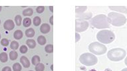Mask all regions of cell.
Returning <instances> with one entry per match:
<instances>
[{"instance_id":"obj_1","label":"cell","mask_w":127,"mask_h":71,"mask_svg":"<svg viewBox=\"0 0 127 71\" xmlns=\"http://www.w3.org/2000/svg\"><path fill=\"white\" fill-rule=\"evenodd\" d=\"M91 24L97 29H105L110 27V23L105 15H98L91 19Z\"/></svg>"},{"instance_id":"obj_2","label":"cell","mask_w":127,"mask_h":71,"mask_svg":"<svg viewBox=\"0 0 127 71\" xmlns=\"http://www.w3.org/2000/svg\"><path fill=\"white\" fill-rule=\"evenodd\" d=\"M108 19L110 24L114 26H121L127 23V18L121 13L111 12L108 14Z\"/></svg>"},{"instance_id":"obj_3","label":"cell","mask_w":127,"mask_h":71,"mask_svg":"<svg viewBox=\"0 0 127 71\" xmlns=\"http://www.w3.org/2000/svg\"><path fill=\"white\" fill-rule=\"evenodd\" d=\"M97 38L102 43L108 44L115 39V35L111 30H103L99 31L97 34Z\"/></svg>"},{"instance_id":"obj_4","label":"cell","mask_w":127,"mask_h":71,"mask_svg":"<svg viewBox=\"0 0 127 71\" xmlns=\"http://www.w3.org/2000/svg\"><path fill=\"white\" fill-rule=\"evenodd\" d=\"M127 55L126 51L122 48L112 49L107 53L108 58L114 62L120 61L125 57Z\"/></svg>"},{"instance_id":"obj_5","label":"cell","mask_w":127,"mask_h":71,"mask_svg":"<svg viewBox=\"0 0 127 71\" xmlns=\"http://www.w3.org/2000/svg\"><path fill=\"white\" fill-rule=\"evenodd\" d=\"M79 61L83 65L89 67L96 65L98 62V59L95 55L91 53H85L80 56Z\"/></svg>"},{"instance_id":"obj_6","label":"cell","mask_w":127,"mask_h":71,"mask_svg":"<svg viewBox=\"0 0 127 71\" xmlns=\"http://www.w3.org/2000/svg\"><path fill=\"white\" fill-rule=\"evenodd\" d=\"M88 50L95 55H101L107 52V48L99 42H93L88 45Z\"/></svg>"},{"instance_id":"obj_7","label":"cell","mask_w":127,"mask_h":71,"mask_svg":"<svg viewBox=\"0 0 127 71\" xmlns=\"http://www.w3.org/2000/svg\"><path fill=\"white\" fill-rule=\"evenodd\" d=\"M88 27V23L86 20L77 19L75 20V31L77 32H83L87 30Z\"/></svg>"},{"instance_id":"obj_8","label":"cell","mask_w":127,"mask_h":71,"mask_svg":"<svg viewBox=\"0 0 127 71\" xmlns=\"http://www.w3.org/2000/svg\"><path fill=\"white\" fill-rule=\"evenodd\" d=\"M109 9L112 11L117 12H120L121 13L127 14V8L124 6H109Z\"/></svg>"},{"instance_id":"obj_9","label":"cell","mask_w":127,"mask_h":71,"mask_svg":"<svg viewBox=\"0 0 127 71\" xmlns=\"http://www.w3.org/2000/svg\"><path fill=\"white\" fill-rule=\"evenodd\" d=\"M3 27L7 30H12L15 27V24L12 20H7L3 24Z\"/></svg>"},{"instance_id":"obj_10","label":"cell","mask_w":127,"mask_h":71,"mask_svg":"<svg viewBox=\"0 0 127 71\" xmlns=\"http://www.w3.org/2000/svg\"><path fill=\"white\" fill-rule=\"evenodd\" d=\"M92 16H93V14L92 13H83L81 15H76V17L78 18V19L81 20H89L92 19Z\"/></svg>"},{"instance_id":"obj_11","label":"cell","mask_w":127,"mask_h":71,"mask_svg":"<svg viewBox=\"0 0 127 71\" xmlns=\"http://www.w3.org/2000/svg\"><path fill=\"white\" fill-rule=\"evenodd\" d=\"M20 62L25 68H29L30 67V62L29 59L25 56H22L20 58Z\"/></svg>"},{"instance_id":"obj_12","label":"cell","mask_w":127,"mask_h":71,"mask_svg":"<svg viewBox=\"0 0 127 71\" xmlns=\"http://www.w3.org/2000/svg\"><path fill=\"white\" fill-rule=\"evenodd\" d=\"M50 26L47 23H44L40 27V31L42 34H47L50 31Z\"/></svg>"},{"instance_id":"obj_13","label":"cell","mask_w":127,"mask_h":71,"mask_svg":"<svg viewBox=\"0 0 127 71\" xmlns=\"http://www.w3.org/2000/svg\"><path fill=\"white\" fill-rule=\"evenodd\" d=\"M87 9V6H77L75 7V12H76V15H81L83 13H84L86 10Z\"/></svg>"},{"instance_id":"obj_14","label":"cell","mask_w":127,"mask_h":71,"mask_svg":"<svg viewBox=\"0 0 127 71\" xmlns=\"http://www.w3.org/2000/svg\"><path fill=\"white\" fill-rule=\"evenodd\" d=\"M23 34L22 32V31L21 30H16L14 34H13V37H14V38L15 39H20L22 38V37H23Z\"/></svg>"},{"instance_id":"obj_15","label":"cell","mask_w":127,"mask_h":71,"mask_svg":"<svg viewBox=\"0 0 127 71\" xmlns=\"http://www.w3.org/2000/svg\"><path fill=\"white\" fill-rule=\"evenodd\" d=\"M26 44L27 45V46L31 49H33L36 46V42L34 39H27L26 42Z\"/></svg>"},{"instance_id":"obj_16","label":"cell","mask_w":127,"mask_h":71,"mask_svg":"<svg viewBox=\"0 0 127 71\" xmlns=\"http://www.w3.org/2000/svg\"><path fill=\"white\" fill-rule=\"evenodd\" d=\"M8 60V56L5 52H2L0 53V61L1 63H6Z\"/></svg>"},{"instance_id":"obj_17","label":"cell","mask_w":127,"mask_h":71,"mask_svg":"<svg viewBox=\"0 0 127 71\" xmlns=\"http://www.w3.org/2000/svg\"><path fill=\"white\" fill-rule=\"evenodd\" d=\"M33 15V10L31 8H28L27 9H25L23 11V15L25 16H32Z\"/></svg>"},{"instance_id":"obj_18","label":"cell","mask_w":127,"mask_h":71,"mask_svg":"<svg viewBox=\"0 0 127 71\" xmlns=\"http://www.w3.org/2000/svg\"><path fill=\"white\" fill-rule=\"evenodd\" d=\"M35 30L33 28H29L25 31V35L27 38H33L35 36Z\"/></svg>"},{"instance_id":"obj_19","label":"cell","mask_w":127,"mask_h":71,"mask_svg":"<svg viewBox=\"0 0 127 71\" xmlns=\"http://www.w3.org/2000/svg\"><path fill=\"white\" fill-rule=\"evenodd\" d=\"M37 42L39 45H44L47 42L46 38L43 36H39V37L37 38Z\"/></svg>"},{"instance_id":"obj_20","label":"cell","mask_w":127,"mask_h":71,"mask_svg":"<svg viewBox=\"0 0 127 71\" xmlns=\"http://www.w3.org/2000/svg\"><path fill=\"white\" fill-rule=\"evenodd\" d=\"M18 57V53L15 51H11L10 53V58L11 61L16 60Z\"/></svg>"},{"instance_id":"obj_21","label":"cell","mask_w":127,"mask_h":71,"mask_svg":"<svg viewBox=\"0 0 127 71\" xmlns=\"http://www.w3.org/2000/svg\"><path fill=\"white\" fill-rule=\"evenodd\" d=\"M40 57H39L38 55H34L32 57L31 59V62H32V64L33 65H37V64L40 63Z\"/></svg>"},{"instance_id":"obj_22","label":"cell","mask_w":127,"mask_h":71,"mask_svg":"<svg viewBox=\"0 0 127 71\" xmlns=\"http://www.w3.org/2000/svg\"><path fill=\"white\" fill-rule=\"evenodd\" d=\"M31 24V20L29 18H25L23 20V25L24 27H29Z\"/></svg>"},{"instance_id":"obj_23","label":"cell","mask_w":127,"mask_h":71,"mask_svg":"<svg viewBox=\"0 0 127 71\" xmlns=\"http://www.w3.org/2000/svg\"><path fill=\"white\" fill-rule=\"evenodd\" d=\"M41 23V20L40 19V17H39V16L34 17V19L33 20V23L35 26H38L39 25H40Z\"/></svg>"},{"instance_id":"obj_24","label":"cell","mask_w":127,"mask_h":71,"mask_svg":"<svg viewBox=\"0 0 127 71\" xmlns=\"http://www.w3.org/2000/svg\"><path fill=\"white\" fill-rule=\"evenodd\" d=\"M45 50L48 53H52L53 52V45L52 44L47 45L45 46Z\"/></svg>"},{"instance_id":"obj_25","label":"cell","mask_w":127,"mask_h":71,"mask_svg":"<svg viewBox=\"0 0 127 71\" xmlns=\"http://www.w3.org/2000/svg\"><path fill=\"white\" fill-rule=\"evenodd\" d=\"M10 47H11V49H12L13 50H17L19 47V43L16 42V41L11 42V45H10Z\"/></svg>"},{"instance_id":"obj_26","label":"cell","mask_w":127,"mask_h":71,"mask_svg":"<svg viewBox=\"0 0 127 71\" xmlns=\"http://www.w3.org/2000/svg\"><path fill=\"white\" fill-rule=\"evenodd\" d=\"M21 65H20L19 63H14L13 65V71H21Z\"/></svg>"},{"instance_id":"obj_27","label":"cell","mask_w":127,"mask_h":71,"mask_svg":"<svg viewBox=\"0 0 127 71\" xmlns=\"http://www.w3.org/2000/svg\"><path fill=\"white\" fill-rule=\"evenodd\" d=\"M45 70V66L43 63H39L35 66L36 71H44Z\"/></svg>"},{"instance_id":"obj_28","label":"cell","mask_w":127,"mask_h":71,"mask_svg":"<svg viewBox=\"0 0 127 71\" xmlns=\"http://www.w3.org/2000/svg\"><path fill=\"white\" fill-rule=\"evenodd\" d=\"M15 21L17 26H20L21 24V21H22V18L20 15H17L15 17Z\"/></svg>"},{"instance_id":"obj_29","label":"cell","mask_w":127,"mask_h":71,"mask_svg":"<svg viewBox=\"0 0 127 71\" xmlns=\"http://www.w3.org/2000/svg\"><path fill=\"white\" fill-rule=\"evenodd\" d=\"M1 44L4 46V47H7V45H9L10 44V42L9 40L6 38H3L1 40Z\"/></svg>"},{"instance_id":"obj_30","label":"cell","mask_w":127,"mask_h":71,"mask_svg":"<svg viewBox=\"0 0 127 71\" xmlns=\"http://www.w3.org/2000/svg\"><path fill=\"white\" fill-rule=\"evenodd\" d=\"M27 51H28V49L26 45H22L20 49V51L21 52V53H23V54L26 53Z\"/></svg>"},{"instance_id":"obj_31","label":"cell","mask_w":127,"mask_h":71,"mask_svg":"<svg viewBox=\"0 0 127 71\" xmlns=\"http://www.w3.org/2000/svg\"><path fill=\"white\" fill-rule=\"evenodd\" d=\"M44 10H45V7L44 6H39L36 8V11H37V13H39V14L42 13L44 11Z\"/></svg>"},{"instance_id":"obj_32","label":"cell","mask_w":127,"mask_h":71,"mask_svg":"<svg viewBox=\"0 0 127 71\" xmlns=\"http://www.w3.org/2000/svg\"><path fill=\"white\" fill-rule=\"evenodd\" d=\"M81 39V36L80 34H78V33L76 32L75 33V42H78Z\"/></svg>"},{"instance_id":"obj_33","label":"cell","mask_w":127,"mask_h":71,"mask_svg":"<svg viewBox=\"0 0 127 71\" xmlns=\"http://www.w3.org/2000/svg\"><path fill=\"white\" fill-rule=\"evenodd\" d=\"M11 71V69L10 68V67H5L2 68V71Z\"/></svg>"},{"instance_id":"obj_34","label":"cell","mask_w":127,"mask_h":71,"mask_svg":"<svg viewBox=\"0 0 127 71\" xmlns=\"http://www.w3.org/2000/svg\"><path fill=\"white\" fill-rule=\"evenodd\" d=\"M49 22H50V24H51V25H53V16H51L50 20H49Z\"/></svg>"},{"instance_id":"obj_35","label":"cell","mask_w":127,"mask_h":71,"mask_svg":"<svg viewBox=\"0 0 127 71\" xmlns=\"http://www.w3.org/2000/svg\"><path fill=\"white\" fill-rule=\"evenodd\" d=\"M49 9H50V11H51L52 13H53V6L49 7Z\"/></svg>"},{"instance_id":"obj_36","label":"cell","mask_w":127,"mask_h":71,"mask_svg":"<svg viewBox=\"0 0 127 71\" xmlns=\"http://www.w3.org/2000/svg\"><path fill=\"white\" fill-rule=\"evenodd\" d=\"M124 63H125V65L127 66V57L125 59V60H124Z\"/></svg>"},{"instance_id":"obj_37","label":"cell","mask_w":127,"mask_h":71,"mask_svg":"<svg viewBox=\"0 0 127 71\" xmlns=\"http://www.w3.org/2000/svg\"><path fill=\"white\" fill-rule=\"evenodd\" d=\"M104 71H112L111 69H109V68H107Z\"/></svg>"},{"instance_id":"obj_38","label":"cell","mask_w":127,"mask_h":71,"mask_svg":"<svg viewBox=\"0 0 127 71\" xmlns=\"http://www.w3.org/2000/svg\"><path fill=\"white\" fill-rule=\"evenodd\" d=\"M121 71H127V68H123V69H122V70Z\"/></svg>"},{"instance_id":"obj_39","label":"cell","mask_w":127,"mask_h":71,"mask_svg":"<svg viewBox=\"0 0 127 71\" xmlns=\"http://www.w3.org/2000/svg\"><path fill=\"white\" fill-rule=\"evenodd\" d=\"M51 70H52V71H53V65H51Z\"/></svg>"},{"instance_id":"obj_40","label":"cell","mask_w":127,"mask_h":71,"mask_svg":"<svg viewBox=\"0 0 127 71\" xmlns=\"http://www.w3.org/2000/svg\"><path fill=\"white\" fill-rule=\"evenodd\" d=\"M97 71L96 70H95V69H92V70H91V71Z\"/></svg>"},{"instance_id":"obj_41","label":"cell","mask_w":127,"mask_h":71,"mask_svg":"<svg viewBox=\"0 0 127 71\" xmlns=\"http://www.w3.org/2000/svg\"><path fill=\"white\" fill-rule=\"evenodd\" d=\"M1 9H2V7L0 6V11H1Z\"/></svg>"},{"instance_id":"obj_42","label":"cell","mask_w":127,"mask_h":71,"mask_svg":"<svg viewBox=\"0 0 127 71\" xmlns=\"http://www.w3.org/2000/svg\"><path fill=\"white\" fill-rule=\"evenodd\" d=\"M81 69H83V70H86V68H83V67H81Z\"/></svg>"},{"instance_id":"obj_43","label":"cell","mask_w":127,"mask_h":71,"mask_svg":"<svg viewBox=\"0 0 127 71\" xmlns=\"http://www.w3.org/2000/svg\"><path fill=\"white\" fill-rule=\"evenodd\" d=\"M0 38H1V34H0Z\"/></svg>"},{"instance_id":"obj_44","label":"cell","mask_w":127,"mask_h":71,"mask_svg":"<svg viewBox=\"0 0 127 71\" xmlns=\"http://www.w3.org/2000/svg\"><path fill=\"white\" fill-rule=\"evenodd\" d=\"M0 24H1V20H0Z\"/></svg>"},{"instance_id":"obj_45","label":"cell","mask_w":127,"mask_h":71,"mask_svg":"<svg viewBox=\"0 0 127 71\" xmlns=\"http://www.w3.org/2000/svg\"></svg>"}]
</instances>
